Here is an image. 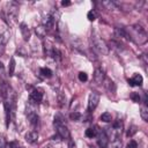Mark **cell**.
<instances>
[{"label": "cell", "mask_w": 148, "mask_h": 148, "mask_svg": "<svg viewBox=\"0 0 148 148\" xmlns=\"http://www.w3.org/2000/svg\"><path fill=\"white\" fill-rule=\"evenodd\" d=\"M36 34H37V36L40 37V38L45 37V35H46V29H45V27H44V25L37 27V28H36Z\"/></svg>", "instance_id": "obj_18"}, {"label": "cell", "mask_w": 148, "mask_h": 148, "mask_svg": "<svg viewBox=\"0 0 148 148\" xmlns=\"http://www.w3.org/2000/svg\"><path fill=\"white\" fill-rule=\"evenodd\" d=\"M91 44H92V49H94L97 53L103 54V56H105V54L109 53V47H108V45H106L105 42H104L103 39H101L99 37L92 36V37H91Z\"/></svg>", "instance_id": "obj_3"}, {"label": "cell", "mask_w": 148, "mask_h": 148, "mask_svg": "<svg viewBox=\"0 0 148 148\" xmlns=\"http://www.w3.org/2000/svg\"><path fill=\"white\" fill-rule=\"evenodd\" d=\"M20 30H21V34H22L24 40H28V39L30 38V30H29V28L27 27V24H25V23H21Z\"/></svg>", "instance_id": "obj_13"}, {"label": "cell", "mask_w": 148, "mask_h": 148, "mask_svg": "<svg viewBox=\"0 0 148 148\" xmlns=\"http://www.w3.org/2000/svg\"><path fill=\"white\" fill-rule=\"evenodd\" d=\"M15 72V59L12 57L9 60V66H8V76H13Z\"/></svg>", "instance_id": "obj_16"}, {"label": "cell", "mask_w": 148, "mask_h": 148, "mask_svg": "<svg viewBox=\"0 0 148 148\" xmlns=\"http://www.w3.org/2000/svg\"><path fill=\"white\" fill-rule=\"evenodd\" d=\"M28 111V110H27ZM27 116H28V119H29V123L32 125V126H36L38 124V114L34 111V110H30L27 112Z\"/></svg>", "instance_id": "obj_11"}, {"label": "cell", "mask_w": 148, "mask_h": 148, "mask_svg": "<svg viewBox=\"0 0 148 148\" xmlns=\"http://www.w3.org/2000/svg\"><path fill=\"white\" fill-rule=\"evenodd\" d=\"M102 5L108 6V9H112V8H114V3H113L112 1H103Z\"/></svg>", "instance_id": "obj_26"}, {"label": "cell", "mask_w": 148, "mask_h": 148, "mask_svg": "<svg viewBox=\"0 0 148 148\" xmlns=\"http://www.w3.org/2000/svg\"><path fill=\"white\" fill-rule=\"evenodd\" d=\"M3 13H5L6 20H8L9 23L15 22L16 17H17V6H16V3L15 2H8L7 8H5Z\"/></svg>", "instance_id": "obj_4"}, {"label": "cell", "mask_w": 148, "mask_h": 148, "mask_svg": "<svg viewBox=\"0 0 148 148\" xmlns=\"http://www.w3.org/2000/svg\"><path fill=\"white\" fill-rule=\"evenodd\" d=\"M98 132H99L98 126H92V127H89V128H87V130H86V136H87V138L92 139V138L97 136Z\"/></svg>", "instance_id": "obj_12"}, {"label": "cell", "mask_w": 148, "mask_h": 148, "mask_svg": "<svg viewBox=\"0 0 148 148\" xmlns=\"http://www.w3.org/2000/svg\"><path fill=\"white\" fill-rule=\"evenodd\" d=\"M8 39H9V32H8L7 30L2 31V32L0 34V46L3 47V46L7 44Z\"/></svg>", "instance_id": "obj_14"}, {"label": "cell", "mask_w": 148, "mask_h": 148, "mask_svg": "<svg viewBox=\"0 0 148 148\" xmlns=\"http://www.w3.org/2000/svg\"><path fill=\"white\" fill-rule=\"evenodd\" d=\"M39 73H40V75L42 76H44V77H51L52 76V71L50 69V68H47V67H42L40 69H39Z\"/></svg>", "instance_id": "obj_17"}, {"label": "cell", "mask_w": 148, "mask_h": 148, "mask_svg": "<svg viewBox=\"0 0 148 148\" xmlns=\"http://www.w3.org/2000/svg\"><path fill=\"white\" fill-rule=\"evenodd\" d=\"M87 17H88L89 21H94V20H96V12H95V10H89L88 14H87Z\"/></svg>", "instance_id": "obj_25"}, {"label": "cell", "mask_w": 148, "mask_h": 148, "mask_svg": "<svg viewBox=\"0 0 148 148\" xmlns=\"http://www.w3.org/2000/svg\"><path fill=\"white\" fill-rule=\"evenodd\" d=\"M140 116H141L142 120L148 121V108H147L146 104H143V105L141 106V109H140Z\"/></svg>", "instance_id": "obj_15"}, {"label": "cell", "mask_w": 148, "mask_h": 148, "mask_svg": "<svg viewBox=\"0 0 148 148\" xmlns=\"http://www.w3.org/2000/svg\"><path fill=\"white\" fill-rule=\"evenodd\" d=\"M98 102H99V94H97L96 91L90 92L89 98H88V108H87L88 112H92L97 108Z\"/></svg>", "instance_id": "obj_6"}, {"label": "cell", "mask_w": 148, "mask_h": 148, "mask_svg": "<svg viewBox=\"0 0 148 148\" xmlns=\"http://www.w3.org/2000/svg\"><path fill=\"white\" fill-rule=\"evenodd\" d=\"M25 141L28 142V143H30V145H35V143H37V141H38V133L36 132V131H29L27 134H25Z\"/></svg>", "instance_id": "obj_9"}, {"label": "cell", "mask_w": 148, "mask_h": 148, "mask_svg": "<svg viewBox=\"0 0 148 148\" xmlns=\"http://www.w3.org/2000/svg\"><path fill=\"white\" fill-rule=\"evenodd\" d=\"M43 97H44V92H43V89L40 88H35L31 90L30 95H29V103L31 105H37L39 104L42 101H43Z\"/></svg>", "instance_id": "obj_5"}, {"label": "cell", "mask_w": 148, "mask_h": 148, "mask_svg": "<svg viewBox=\"0 0 148 148\" xmlns=\"http://www.w3.org/2000/svg\"><path fill=\"white\" fill-rule=\"evenodd\" d=\"M0 148H5V147H3V145H0Z\"/></svg>", "instance_id": "obj_30"}, {"label": "cell", "mask_w": 148, "mask_h": 148, "mask_svg": "<svg viewBox=\"0 0 148 148\" xmlns=\"http://www.w3.org/2000/svg\"><path fill=\"white\" fill-rule=\"evenodd\" d=\"M130 97H131V99H132L133 102H135V103H139V102H140V99H141V97H140L139 92H132V94L130 95Z\"/></svg>", "instance_id": "obj_23"}, {"label": "cell", "mask_w": 148, "mask_h": 148, "mask_svg": "<svg viewBox=\"0 0 148 148\" xmlns=\"http://www.w3.org/2000/svg\"><path fill=\"white\" fill-rule=\"evenodd\" d=\"M109 143V136L104 131H99L97 134V145L99 148H106Z\"/></svg>", "instance_id": "obj_7"}, {"label": "cell", "mask_w": 148, "mask_h": 148, "mask_svg": "<svg viewBox=\"0 0 148 148\" xmlns=\"http://www.w3.org/2000/svg\"><path fill=\"white\" fill-rule=\"evenodd\" d=\"M8 148H18V145L16 141H12L9 145H8Z\"/></svg>", "instance_id": "obj_28"}, {"label": "cell", "mask_w": 148, "mask_h": 148, "mask_svg": "<svg viewBox=\"0 0 148 148\" xmlns=\"http://www.w3.org/2000/svg\"><path fill=\"white\" fill-rule=\"evenodd\" d=\"M142 82H143V77L140 74H134L131 79H128V83L132 87H134V86H141Z\"/></svg>", "instance_id": "obj_10"}, {"label": "cell", "mask_w": 148, "mask_h": 148, "mask_svg": "<svg viewBox=\"0 0 148 148\" xmlns=\"http://www.w3.org/2000/svg\"><path fill=\"white\" fill-rule=\"evenodd\" d=\"M136 132H138V126L132 125V126L128 128V131H127V136H133Z\"/></svg>", "instance_id": "obj_22"}, {"label": "cell", "mask_w": 148, "mask_h": 148, "mask_svg": "<svg viewBox=\"0 0 148 148\" xmlns=\"http://www.w3.org/2000/svg\"><path fill=\"white\" fill-rule=\"evenodd\" d=\"M101 120L104 121V123H110L112 120V116L110 112H104L101 114Z\"/></svg>", "instance_id": "obj_19"}, {"label": "cell", "mask_w": 148, "mask_h": 148, "mask_svg": "<svg viewBox=\"0 0 148 148\" xmlns=\"http://www.w3.org/2000/svg\"><path fill=\"white\" fill-rule=\"evenodd\" d=\"M6 77H7V74H6L3 64L0 61V79H1V81H6Z\"/></svg>", "instance_id": "obj_21"}, {"label": "cell", "mask_w": 148, "mask_h": 148, "mask_svg": "<svg viewBox=\"0 0 148 148\" xmlns=\"http://www.w3.org/2000/svg\"><path fill=\"white\" fill-rule=\"evenodd\" d=\"M105 80V74L104 72L101 69V68H96L95 72H94V81L97 83V84H102Z\"/></svg>", "instance_id": "obj_8"}, {"label": "cell", "mask_w": 148, "mask_h": 148, "mask_svg": "<svg viewBox=\"0 0 148 148\" xmlns=\"http://www.w3.org/2000/svg\"><path fill=\"white\" fill-rule=\"evenodd\" d=\"M61 5H62V6H69V5H71V1H62Z\"/></svg>", "instance_id": "obj_29"}, {"label": "cell", "mask_w": 148, "mask_h": 148, "mask_svg": "<svg viewBox=\"0 0 148 148\" xmlns=\"http://www.w3.org/2000/svg\"><path fill=\"white\" fill-rule=\"evenodd\" d=\"M126 148H138V143H136V141H134V140H131V141L127 143Z\"/></svg>", "instance_id": "obj_27"}, {"label": "cell", "mask_w": 148, "mask_h": 148, "mask_svg": "<svg viewBox=\"0 0 148 148\" xmlns=\"http://www.w3.org/2000/svg\"><path fill=\"white\" fill-rule=\"evenodd\" d=\"M53 124H54V127H56V132H57V134L60 139H62V140H69L71 139V133H69L67 126L64 124L62 118L59 114H57L54 117V123Z\"/></svg>", "instance_id": "obj_2"}, {"label": "cell", "mask_w": 148, "mask_h": 148, "mask_svg": "<svg viewBox=\"0 0 148 148\" xmlns=\"http://www.w3.org/2000/svg\"><path fill=\"white\" fill-rule=\"evenodd\" d=\"M130 40H134L138 44H145L147 42V32L141 25H133L126 29Z\"/></svg>", "instance_id": "obj_1"}, {"label": "cell", "mask_w": 148, "mask_h": 148, "mask_svg": "<svg viewBox=\"0 0 148 148\" xmlns=\"http://www.w3.org/2000/svg\"><path fill=\"white\" fill-rule=\"evenodd\" d=\"M69 118L72 120H74V121H79L82 118V114L80 112H77V111H74V112H71L69 113Z\"/></svg>", "instance_id": "obj_20"}, {"label": "cell", "mask_w": 148, "mask_h": 148, "mask_svg": "<svg viewBox=\"0 0 148 148\" xmlns=\"http://www.w3.org/2000/svg\"><path fill=\"white\" fill-rule=\"evenodd\" d=\"M77 77H79V80H80L81 82H86V81L88 80V75H87V73H84V72H80V73L77 74Z\"/></svg>", "instance_id": "obj_24"}]
</instances>
